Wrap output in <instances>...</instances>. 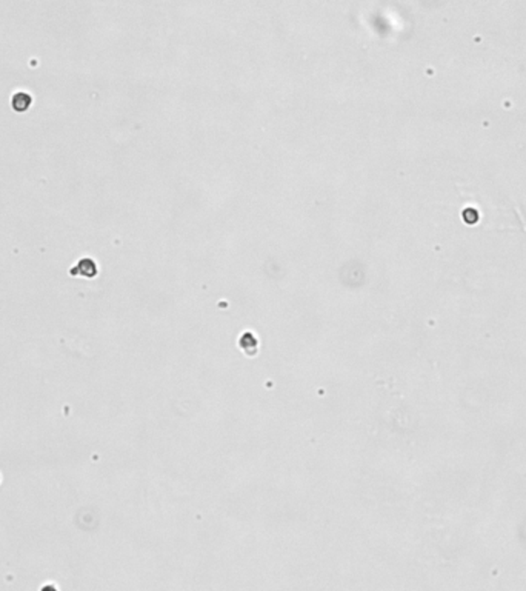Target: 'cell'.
Returning a JSON list of instances; mask_svg holds the SVG:
<instances>
[{"mask_svg": "<svg viewBox=\"0 0 526 591\" xmlns=\"http://www.w3.org/2000/svg\"><path fill=\"white\" fill-rule=\"evenodd\" d=\"M33 105V97L28 92H16L11 99V108L16 113H25Z\"/></svg>", "mask_w": 526, "mask_h": 591, "instance_id": "7a4b0ae2", "label": "cell"}, {"mask_svg": "<svg viewBox=\"0 0 526 591\" xmlns=\"http://www.w3.org/2000/svg\"><path fill=\"white\" fill-rule=\"evenodd\" d=\"M463 219H465L466 224H469V225H474L476 222L479 220V213H477V211H476L474 208H468V209H465V211H463Z\"/></svg>", "mask_w": 526, "mask_h": 591, "instance_id": "3957f363", "label": "cell"}, {"mask_svg": "<svg viewBox=\"0 0 526 591\" xmlns=\"http://www.w3.org/2000/svg\"><path fill=\"white\" fill-rule=\"evenodd\" d=\"M97 263L94 262L91 257H83L77 262L76 267H72L69 270L71 276H82V277H87V279H92L97 276Z\"/></svg>", "mask_w": 526, "mask_h": 591, "instance_id": "6da1fadb", "label": "cell"}]
</instances>
